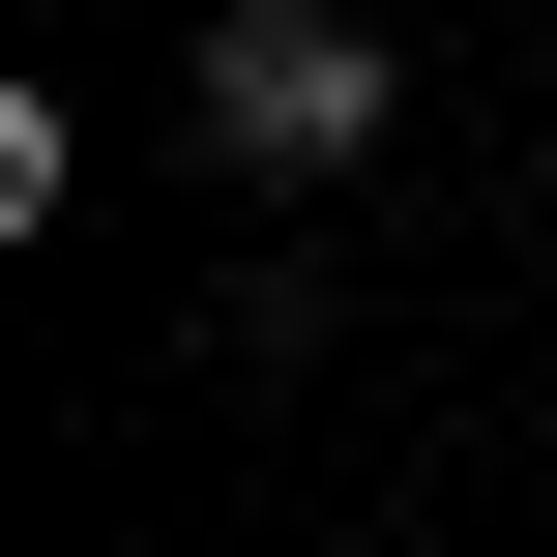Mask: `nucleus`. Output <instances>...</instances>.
<instances>
[{
	"instance_id": "f257e3e1",
	"label": "nucleus",
	"mask_w": 557,
	"mask_h": 557,
	"mask_svg": "<svg viewBox=\"0 0 557 557\" xmlns=\"http://www.w3.org/2000/svg\"><path fill=\"white\" fill-rule=\"evenodd\" d=\"M206 147L294 176V206L382 176V29H352V0H235V29H206Z\"/></svg>"
}]
</instances>
